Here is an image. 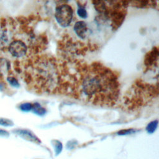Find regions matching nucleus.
I'll list each match as a JSON object with an SVG mask.
<instances>
[{
    "label": "nucleus",
    "mask_w": 159,
    "mask_h": 159,
    "mask_svg": "<svg viewBox=\"0 0 159 159\" xmlns=\"http://www.w3.org/2000/svg\"><path fill=\"white\" fill-rule=\"evenodd\" d=\"M80 86L85 98L96 105H112L119 94V84L114 74L100 65L92 66L85 72Z\"/></svg>",
    "instance_id": "obj_1"
},
{
    "label": "nucleus",
    "mask_w": 159,
    "mask_h": 159,
    "mask_svg": "<svg viewBox=\"0 0 159 159\" xmlns=\"http://www.w3.org/2000/svg\"><path fill=\"white\" fill-rule=\"evenodd\" d=\"M73 14V11L71 7L68 4H63L56 7L55 17L60 26L66 27L71 22Z\"/></svg>",
    "instance_id": "obj_2"
},
{
    "label": "nucleus",
    "mask_w": 159,
    "mask_h": 159,
    "mask_svg": "<svg viewBox=\"0 0 159 159\" xmlns=\"http://www.w3.org/2000/svg\"><path fill=\"white\" fill-rule=\"evenodd\" d=\"M7 50L11 55L16 58H22L24 57L27 52V47L21 40L14 39L9 43Z\"/></svg>",
    "instance_id": "obj_3"
},
{
    "label": "nucleus",
    "mask_w": 159,
    "mask_h": 159,
    "mask_svg": "<svg viewBox=\"0 0 159 159\" xmlns=\"http://www.w3.org/2000/svg\"><path fill=\"white\" fill-rule=\"evenodd\" d=\"M4 23L1 22L0 25V50H7V46L10 43V32L8 31V29L6 27V21L3 19Z\"/></svg>",
    "instance_id": "obj_4"
},
{
    "label": "nucleus",
    "mask_w": 159,
    "mask_h": 159,
    "mask_svg": "<svg viewBox=\"0 0 159 159\" xmlns=\"http://www.w3.org/2000/svg\"><path fill=\"white\" fill-rule=\"evenodd\" d=\"M74 31L76 35L81 39H84L86 37L88 31L87 24L85 22L80 20L77 21L74 25Z\"/></svg>",
    "instance_id": "obj_5"
},
{
    "label": "nucleus",
    "mask_w": 159,
    "mask_h": 159,
    "mask_svg": "<svg viewBox=\"0 0 159 159\" xmlns=\"http://www.w3.org/2000/svg\"><path fill=\"white\" fill-rule=\"evenodd\" d=\"M10 71V63L6 59L0 57V76L4 77Z\"/></svg>",
    "instance_id": "obj_6"
},
{
    "label": "nucleus",
    "mask_w": 159,
    "mask_h": 159,
    "mask_svg": "<svg viewBox=\"0 0 159 159\" xmlns=\"http://www.w3.org/2000/svg\"><path fill=\"white\" fill-rule=\"evenodd\" d=\"M32 110L33 112L38 115H43L45 113V110L39 104L34 103L32 104Z\"/></svg>",
    "instance_id": "obj_7"
},
{
    "label": "nucleus",
    "mask_w": 159,
    "mask_h": 159,
    "mask_svg": "<svg viewBox=\"0 0 159 159\" xmlns=\"http://www.w3.org/2000/svg\"><path fill=\"white\" fill-rule=\"evenodd\" d=\"M157 125H158V121L157 120L152 121L147 125V126L146 127V130L148 133L152 134L156 130Z\"/></svg>",
    "instance_id": "obj_8"
},
{
    "label": "nucleus",
    "mask_w": 159,
    "mask_h": 159,
    "mask_svg": "<svg viewBox=\"0 0 159 159\" xmlns=\"http://www.w3.org/2000/svg\"><path fill=\"white\" fill-rule=\"evenodd\" d=\"M77 14L82 19H86L88 16V13L86 9H84L83 7H81V6H79L77 10Z\"/></svg>",
    "instance_id": "obj_9"
},
{
    "label": "nucleus",
    "mask_w": 159,
    "mask_h": 159,
    "mask_svg": "<svg viewBox=\"0 0 159 159\" xmlns=\"http://www.w3.org/2000/svg\"><path fill=\"white\" fill-rule=\"evenodd\" d=\"M7 81L12 86H14V87L19 86V83L17 80L16 78H14V76H7Z\"/></svg>",
    "instance_id": "obj_10"
},
{
    "label": "nucleus",
    "mask_w": 159,
    "mask_h": 159,
    "mask_svg": "<svg viewBox=\"0 0 159 159\" xmlns=\"http://www.w3.org/2000/svg\"><path fill=\"white\" fill-rule=\"evenodd\" d=\"M19 108L23 111H29L32 109V104L29 102L23 103L20 105Z\"/></svg>",
    "instance_id": "obj_11"
},
{
    "label": "nucleus",
    "mask_w": 159,
    "mask_h": 159,
    "mask_svg": "<svg viewBox=\"0 0 159 159\" xmlns=\"http://www.w3.org/2000/svg\"><path fill=\"white\" fill-rule=\"evenodd\" d=\"M0 125H4V126H11L13 125V123L9 119L0 118Z\"/></svg>",
    "instance_id": "obj_12"
},
{
    "label": "nucleus",
    "mask_w": 159,
    "mask_h": 159,
    "mask_svg": "<svg viewBox=\"0 0 159 159\" xmlns=\"http://www.w3.org/2000/svg\"><path fill=\"white\" fill-rule=\"evenodd\" d=\"M61 147H62V146H61V143L59 142H57V147H56V152H57V154H58L59 152H60L61 149Z\"/></svg>",
    "instance_id": "obj_13"
},
{
    "label": "nucleus",
    "mask_w": 159,
    "mask_h": 159,
    "mask_svg": "<svg viewBox=\"0 0 159 159\" xmlns=\"http://www.w3.org/2000/svg\"><path fill=\"white\" fill-rule=\"evenodd\" d=\"M132 132H133L132 130L130 129V130H122L119 134H120V135H125V134H130Z\"/></svg>",
    "instance_id": "obj_14"
},
{
    "label": "nucleus",
    "mask_w": 159,
    "mask_h": 159,
    "mask_svg": "<svg viewBox=\"0 0 159 159\" xmlns=\"http://www.w3.org/2000/svg\"><path fill=\"white\" fill-rule=\"evenodd\" d=\"M8 135V132H7L4 130H2L0 129V135Z\"/></svg>",
    "instance_id": "obj_15"
},
{
    "label": "nucleus",
    "mask_w": 159,
    "mask_h": 159,
    "mask_svg": "<svg viewBox=\"0 0 159 159\" xmlns=\"http://www.w3.org/2000/svg\"><path fill=\"white\" fill-rule=\"evenodd\" d=\"M2 88V84H0V89H1Z\"/></svg>",
    "instance_id": "obj_16"
}]
</instances>
